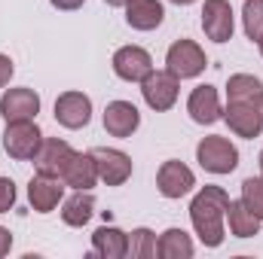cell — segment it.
<instances>
[{
    "label": "cell",
    "instance_id": "1",
    "mask_svg": "<svg viewBox=\"0 0 263 259\" xmlns=\"http://www.w3.org/2000/svg\"><path fill=\"white\" fill-rule=\"evenodd\" d=\"M230 195L220 186H202L196 198L190 201V220L196 229L199 241L205 247H220L223 244V213H227Z\"/></svg>",
    "mask_w": 263,
    "mask_h": 259
},
{
    "label": "cell",
    "instance_id": "2",
    "mask_svg": "<svg viewBox=\"0 0 263 259\" xmlns=\"http://www.w3.org/2000/svg\"><path fill=\"white\" fill-rule=\"evenodd\" d=\"M196 162L208 174H230L239 165V149H236V143H230V137L211 134V137H202L199 140Z\"/></svg>",
    "mask_w": 263,
    "mask_h": 259
},
{
    "label": "cell",
    "instance_id": "3",
    "mask_svg": "<svg viewBox=\"0 0 263 259\" xmlns=\"http://www.w3.org/2000/svg\"><path fill=\"white\" fill-rule=\"evenodd\" d=\"M43 146V134L34 125V119H18V122H6L3 131V149L9 153V159L18 162H34V156Z\"/></svg>",
    "mask_w": 263,
    "mask_h": 259
},
{
    "label": "cell",
    "instance_id": "4",
    "mask_svg": "<svg viewBox=\"0 0 263 259\" xmlns=\"http://www.w3.org/2000/svg\"><path fill=\"white\" fill-rule=\"evenodd\" d=\"M178 89H181V79H178L172 70H150V73L141 79V95H144L147 107L156 110V113H165V110L175 107Z\"/></svg>",
    "mask_w": 263,
    "mask_h": 259
},
{
    "label": "cell",
    "instance_id": "5",
    "mask_svg": "<svg viewBox=\"0 0 263 259\" xmlns=\"http://www.w3.org/2000/svg\"><path fill=\"white\" fill-rule=\"evenodd\" d=\"M208 64L202 46L193 43V40H175L168 46V55H165V70H172L178 79H193L199 76Z\"/></svg>",
    "mask_w": 263,
    "mask_h": 259
},
{
    "label": "cell",
    "instance_id": "6",
    "mask_svg": "<svg viewBox=\"0 0 263 259\" xmlns=\"http://www.w3.org/2000/svg\"><path fill=\"white\" fill-rule=\"evenodd\" d=\"M202 31H205V37L214 40V43L233 40L236 21H233V6H230V0H205V6H202Z\"/></svg>",
    "mask_w": 263,
    "mask_h": 259
},
{
    "label": "cell",
    "instance_id": "7",
    "mask_svg": "<svg viewBox=\"0 0 263 259\" xmlns=\"http://www.w3.org/2000/svg\"><path fill=\"white\" fill-rule=\"evenodd\" d=\"M223 119H227V125H230L233 134H239L245 140L260 137V131H263V116L257 110V104H251V101H227Z\"/></svg>",
    "mask_w": 263,
    "mask_h": 259
},
{
    "label": "cell",
    "instance_id": "8",
    "mask_svg": "<svg viewBox=\"0 0 263 259\" xmlns=\"http://www.w3.org/2000/svg\"><path fill=\"white\" fill-rule=\"evenodd\" d=\"M92 119V101L89 95L83 92H65L55 98V122L65 125V128L77 131V128H86Z\"/></svg>",
    "mask_w": 263,
    "mask_h": 259
},
{
    "label": "cell",
    "instance_id": "9",
    "mask_svg": "<svg viewBox=\"0 0 263 259\" xmlns=\"http://www.w3.org/2000/svg\"><path fill=\"white\" fill-rule=\"evenodd\" d=\"M193 186H196V177H193V171L184 162H178V159L162 162V168L156 174V189H159L162 198H181V195L190 192Z\"/></svg>",
    "mask_w": 263,
    "mask_h": 259
},
{
    "label": "cell",
    "instance_id": "10",
    "mask_svg": "<svg viewBox=\"0 0 263 259\" xmlns=\"http://www.w3.org/2000/svg\"><path fill=\"white\" fill-rule=\"evenodd\" d=\"M95 162H98V180L107 186H123L132 177V159L123 149H110V146H98L92 149Z\"/></svg>",
    "mask_w": 263,
    "mask_h": 259
},
{
    "label": "cell",
    "instance_id": "11",
    "mask_svg": "<svg viewBox=\"0 0 263 259\" xmlns=\"http://www.w3.org/2000/svg\"><path fill=\"white\" fill-rule=\"evenodd\" d=\"M40 113V95L34 89H9L0 95V116L6 122L34 119Z\"/></svg>",
    "mask_w": 263,
    "mask_h": 259
},
{
    "label": "cell",
    "instance_id": "12",
    "mask_svg": "<svg viewBox=\"0 0 263 259\" xmlns=\"http://www.w3.org/2000/svg\"><path fill=\"white\" fill-rule=\"evenodd\" d=\"M153 70V58L141 46H123L114 52V73L126 82H141Z\"/></svg>",
    "mask_w": 263,
    "mask_h": 259
},
{
    "label": "cell",
    "instance_id": "13",
    "mask_svg": "<svg viewBox=\"0 0 263 259\" xmlns=\"http://www.w3.org/2000/svg\"><path fill=\"white\" fill-rule=\"evenodd\" d=\"M70 156H73V149H70V143L62 140V137H46L43 140V146H40V153L34 156V165H37V174H46V177H62L67 168V162H70Z\"/></svg>",
    "mask_w": 263,
    "mask_h": 259
},
{
    "label": "cell",
    "instance_id": "14",
    "mask_svg": "<svg viewBox=\"0 0 263 259\" xmlns=\"http://www.w3.org/2000/svg\"><path fill=\"white\" fill-rule=\"evenodd\" d=\"M65 180L62 177H46V174H37L31 183H28V201L37 213H49L59 207L62 195H65Z\"/></svg>",
    "mask_w": 263,
    "mask_h": 259
},
{
    "label": "cell",
    "instance_id": "15",
    "mask_svg": "<svg viewBox=\"0 0 263 259\" xmlns=\"http://www.w3.org/2000/svg\"><path fill=\"white\" fill-rule=\"evenodd\" d=\"M141 125V113L129 101H110L104 107V128L114 137H132Z\"/></svg>",
    "mask_w": 263,
    "mask_h": 259
},
{
    "label": "cell",
    "instance_id": "16",
    "mask_svg": "<svg viewBox=\"0 0 263 259\" xmlns=\"http://www.w3.org/2000/svg\"><path fill=\"white\" fill-rule=\"evenodd\" d=\"M187 113L190 119L199 125H211L217 122L223 113H220V101H217V89L214 85H196L190 92V101H187Z\"/></svg>",
    "mask_w": 263,
    "mask_h": 259
},
{
    "label": "cell",
    "instance_id": "17",
    "mask_svg": "<svg viewBox=\"0 0 263 259\" xmlns=\"http://www.w3.org/2000/svg\"><path fill=\"white\" fill-rule=\"evenodd\" d=\"M65 186H73V189H92L98 183V162L92 153H73L70 162H67L65 174H62Z\"/></svg>",
    "mask_w": 263,
    "mask_h": 259
},
{
    "label": "cell",
    "instance_id": "18",
    "mask_svg": "<svg viewBox=\"0 0 263 259\" xmlns=\"http://www.w3.org/2000/svg\"><path fill=\"white\" fill-rule=\"evenodd\" d=\"M165 18V9L159 0H129L126 3V21L135 31H153Z\"/></svg>",
    "mask_w": 263,
    "mask_h": 259
},
{
    "label": "cell",
    "instance_id": "19",
    "mask_svg": "<svg viewBox=\"0 0 263 259\" xmlns=\"http://www.w3.org/2000/svg\"><path fill=\"white\" fill-rule=\"evenodd\" d=\"M92 250L104 259H123L129 256V235L117 226H101L92 235Z\"/></svg>",
    "mask_w": 263,
    "mask_h": 259
},
{
    "label": "cell",
    "instance_id": "20",
    "mask_svg": "<svg viewBox=\"0 0 263 259\" xmlns=\"http://www.w3.org/2000/svg\"><path fill=\"white\" fill-rule=\"evenodd\" d=\"M92 213H95V198H92L89 189H77L65 201V207H62V220H65L67 226H73V229L86 226L92 220Z\"/></svg>",
    "mask_w": 263,
    "mask_h": 259
},
{
    "label": "cell",
    "instance_id": "21",
    "mask_svg": "<svg viewBox=\"0 0 263 259\" xmlns=\"http://www.w3.org/2000/svg\"><path fill=\"white\" fill-rule=\"evenodd\" d=\"M156 256L162 259H190L193 256V241L184 229H165L156 241Z\"/></svg>",
    "mask_w": 263,
    "mask_h": 259
},
{
    "label": "cell",
    "instance_id": "22",
    "mask_svg": "<svg viewBox=\"0 0 263 259\" xmlns=\"http://www.w3.org/2000/svg\"><path fill=\"white\" fill-rule=\"evenodd\" d=\"M223 217L230 220V232H233L236 238H254V235L260 232V223H263V220H257V217H254V213L242 204V198H239V201H230Z\"/></svg>",
    "mask_w": 263,
    "mask_h": 259
},
{
    "label": "cell",
    "instance_id": "23",
    "mask_svg": "<svg viewBox=\"0 0 263 259\" xmlns=\"http://www.w3.org/2000/svg\"><path fill=\"white\" fill-rule=\"evenodd\" d=\"M263 92V82L251 73H233L230 82H227V101H251L257 104Z\"/></svg>",
    "mask_w": 263,
    "mask_h": 259
},
{
    "label": "cell",
    "instance_id": "24",
    "mask_svg": "<svg viewBox=\"0 0 263 259\" xmlns=\"http://www.w3.org/2000/svg\"><path fill=\"white\" fill-rule=\"evenodd\" d=\"M242 25H245L248 40L257 43L263 37V0H245V6H242Z\"/></svg>",
    "mask_w": 263,
    "mask_h": 259
},
{
    "label": "cell",
    "instance_id": "25",
    "mask_svg": "<svg viewBox=\"0 0 263 259\" xmlns=\"http://www.w3.org/2000/svg\"><path fill=\"white\" fill-rule=\"evenodd\" d=\"M129 256H135V259L156 256V235L150 229H135L129 235Z\"/></svg>",
    "mask_w": 263,
    "mask_h": 259
},
{
    "label": "cell",
    "instance_id": "26",
    "mask_svg": "<svg viewBox=\"0 0 263 259\" xmlns=\"http://www.w3.org/2000/svg\"><path fill=\"white\" fill-rule=\"evenodd\" d=\"M242 204L263 220V177H245L242 180Z\"/></svg>",
    "mask_w": 263,
    "mask_h": 259
},
{
    "label": "cell",
    "instance_id": "27",
    "mask_svg": "<svg viewBox=\"0 0 263 259\" xmlns=\"http://www.w3.org/2000/svg\"><path fill=\"white\" fill-rule=\"evenodd\" d=\"M15 204V183L9 177H0V213H9Z\"/></svg>",
    "mask_w": 263,
    "mask_h": 259
},
{
    "label": "cell",
    "instance_id": "28",
    "mask_svg": "<svg viewBox=\"0 0 263 259\" xmlns=\"http://www.w3.org/2000/svg\"><path fill=\"white\" fill-rule=\"evenodd\" d=\"M12 73H15V67H12V58L9 55H0V89L12 79Z\"/></svg>",
    "mask_w": 263,
    "mask_h": 259
},
{
    "label": "cell",
    "instance_id": "29",
    "mask_svg": "<svg viewBox=\"0 0 263 259\" xmlns=\"http://www.w3.org/2000/svg\"><path fill=\"white\" fill-rule=\"evenodd\" d=\"M9 250H12V235H9V229L0 226V259L6 256Z\"/></svg>",
    "mask_w": 263,
    "mask_h": 259
},
{
    "label": "cell",
    "instance_id": "30",
    "mask_svg": "<svg viewBox=\"0 0 263 259\" xmlns=\"http://www.w3.org/2000/svg\"><path fill=\"white\" fill-rule=\"evenodd\" d=\"M49 3H52L55 9H65V12H70V9H80L86 0H49Z\"/></svg>",
    "mask_w": 263,
    "mask_h": 259
},
{
    "label": "cell",
    "instance_id": "31",
    "mask_svg": "<svg viewBox=\"0 0 263 259\" xmlns=\"http://www.w3.org/2000/svg\"><path fill=\"white\" fill-rule=\"evenodd\" d=\"M104 3H107V6H126L129 0H104Z\"/></svg>",
    "mask_w": 263,
    "mask_h": 259
},
{
    "label": "cell",
    "instance_id": "32",
    "mask_svg": "<svg viewBox=\"0 0 263 259\" xmlns=\"http://www.w3.org/2000/svg\"><path fill=\"white\" fill-rule=\"evenodd\" d=\"M172 3H178V6H190V3H196V0H172Z\"/></svg>",
    "mask_w": 263,
    "mask_h": 259
},
{
    "label": "cell",
    "instance_id": "33",
    "mask_svg": "<svg viewBox=\"0 0 263 259\" xmlns=\"http://www.w3.org/2000/svg\"><path fill=\"white\" fill-rule=\"evenodd\" d=\"M257 110H260V116H263V92H260V98H257Z\"/></svg>",
    "mask_w": 263,
    "mask_h": 259
},
{
    "label": "cell",
    "instance_id": "34",
    "mask_svg": "<svg viewBox=\"0 0 263 259\" xmlns=\"http://www.w3.org/2000/svg\"><path fill=\"white\" fill-rule=\"evenodd\" d=\"M257 46H260V55H263V37H260V40H257Z\"/></svg>",
    "mask_w": 263,
    "mask_h": 259
},
{
    "label": "cell",
    "instance_id": "35",
    "mask_svg": "<svg viewBox=\"0 0 263 259\" xmlns=\"http://www.w3.org/2000/svg\"><path fill=\"white\" fill-rule=\"evenodd\" d=\"M260 171H263V153H260Z\"/></svg>",
    "mask_w": 263,
    "mask_h": 259
}]
</instances>
